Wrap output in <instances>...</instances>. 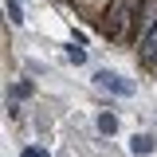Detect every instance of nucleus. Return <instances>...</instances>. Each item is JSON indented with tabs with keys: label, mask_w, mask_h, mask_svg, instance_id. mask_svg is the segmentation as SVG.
Returning a JSON list of instances; mask_svg holds the SVG:
<instances>
[{
	"label": "nucleus",
	"mask_w": 157,
	"mask_h": 157,
	"mask_svg": "<svg viewBox=\"0 0 157 157\" xmlns=\"http://www.w3.org/2000/svg\"><path fill=\"white\" fill-rule=\"evenodd\" d=\"M8 20H12L16 28H20V24H24V8H20L16 0H8Z\"/></svg>",
	"instance_id": "nucleus-5"
},
{
	"label": "nucleus",
	"mask_w": 157,
	"mask_h": 157,
	"mask_svg": "<svg viewBox=\"0 0 157 157\" xmlns=\"http://www.w3.org/2000/svg\"><path fill=\"white\" fill-rule=\"evenodd\" d=\"M98 86H106V90H114V94H122V98H130L134 94V82L130 78H122V75H114V71H98Z\"/></svg>",
	"instance_id": "nucleus-1"
},
{
	"label": "nucleus",
	"mask_w": 157,
	"mask_h": 157,
	"mask_svg": "<svg viewBox=\"0 0 157 157\" xmlns=\"http://www.w3.org/2000/svg\"><path fill=\"white\" fill-rule=\"evenodd\" d=\"M67 59H71V63H86V51H82V47H67Z\"/></svg>",
	"instance_id": "nucleus-6"
},
{
	"label": "nucleus",
	"mask_w": 157,
	"mask_h": 157,
	"mask_svg": "<svg viewBox=\"0 0 157 157\" xmlns=\"http://www.w3.org/2000/svg\"><path fill=\"white\" fill-rule=\"evenodd\" d=\"M24 157H47V153H43V149H28Z\"/></svg>",
	"instance_id": "nucleus-7"
},
{
	"label": "nucleus",
	"mask_w": 157,
	"mask_h": 157,
	"mask_svg": "<svg viewBox=\"0 0 157 157\" xmlns=\"http://www.w3.org/2000/svg\"><path fill=\"white\" fill-rule=\"evenodd\" d=\"M130 149H134L137 157H141V153H153V137H149V134H137L134 141H130Z\"/></svg>",
	"instance_id": "nucleus-2"
},
{
	"label": "nucleus",
	"mask_w": 157,
	"mask_h": 157,
	"mask_svg": "<svg viewBox=\"0 0 157 157\" xmlns=\"http://www.w3.org/2000/svg\"><path fill=\"white\" fill-rule=\"evenodd\" d=\"M98 130H102V134H114V130H118V118L114 114H102V118H98Z\"/></svg>",
	"instance_id": "nucleus-4"
},
{
	"label": "nucleus",
	"mask_w": 157,
	"mask_h": 157,
	"mask_svg": "<svg viewBox=\"0 0 157 157\" xmlns=\"http://www.w3.org/2000/svg\"><path fill=\"white\" fill-rule=\"evenodd\" d=\"M141 59H145V63H157V32L141 43Z\"/></svg>",
	"instance_id": "nucleus-3"
}]
</instances>
